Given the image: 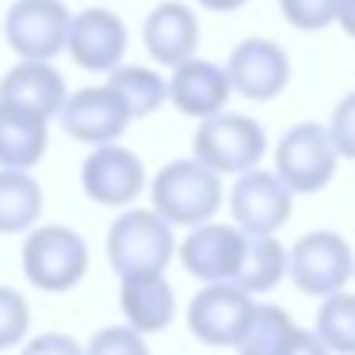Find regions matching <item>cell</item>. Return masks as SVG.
<instances>
[{"mask_svg": "<svg viewBox=\"0 0 355 355\" xmlns=\"http://www.w3.org/2000/svg\"><path fill=\"white\" fill-rule=\"evenodd\" d=\"M85 355H149L146 336L134 332L130 324H107L88 340Z\"/></svg>", "mask_w": 355, "mask_h": 355, "instance_id": "4316f807", "label": "cell"}, {"mask_svg": "<svg viewBox=\"0 0 355 355\" xmlns=\"http://www.w3.org/2000/svg\"><path fill=\"white\" fill-rule=\"evenodd\" d=\"M283 355H329V352H324V344L313 336V332H302L298 329L291 336V344L283 347Z\"/></svg>", "mask_w": 355, "mask_h": 355, "instance_id": "f546056e", "label": "cell"}, {"mask_svg": "<svg viewBox=\"0 0 355 355\" xmlns=\"http://www.w3.org/2000/svg\"><path fill=\"white\" fill-rule=\"evenodd\" d=\"M230 210L245 237H275L291 222V191L279 184L275 172L252 168L237 176L230 191Z\"/></svg>", "mask_w": 355, "mask_h": 355, "instance_id": "9c48e42d", "label": "cell"}, {"mask_svg": "<svg viewBox=\"0 0 355 355\" xmlns=\"http://www.w3.org/2000/svg\"><path fill=\"white\" fill-rule=\"evenodd\" d=\"M245 256V233L237 225H195L180 245V263L187 275L202 279V283H233Z\"/></svg>", "mask_w": 355, "mask_h": 355, "instance_id": "5bb4252c", "label": "cell"}, {"mask_svg": "<svg viewBox=\"0 0 355 355\" xmlns=\"http://www.w3.org/2000/svg\"><path fill=\"white\" fill-rule=\"evenodd\" d=\"M199 4L210 12H237V8H245L248 0H199Z\"/></svg>", "mask_w": 355, "mask_h": 355, "instance_id": "1f68e13d", "label": "cell"}, {"mask_svg": "<svg viewBox=\"0 0 355 355\" xmlns=\"http://www.w3.org/2000/svg\"><path fill=\"white\" fill-rule=\"evenodd\" d=\"M119 306L134 332H161L176 317V294L164 275H130L119 286Z\"/></svg>", "mask_w": 355, "mask_h": 355, "instance_id": "d6986e66", "label": "cell"}, {"mask_svg": "<svg viewBox=\"0 0 355 355\" xmlns=\"http://www.w3.org/2000/svg\"><path fill=\"white\" fill-rule=\"evenodd\" d=\"M233 88H230V77H225L222 65L207 62V58H187L172 69L168 77V100L176 103L180 115L187 119H214L225 111Z\"/></svg>", "mask_w": 355, "mask_h": 355, "instance_id": "9a60e30c", "label": "cell"}, {"mask_svg": "<svg viewBox=\"0 0 355 355\" xmlns=\"http://www.w3.org/2000/svg\"><path fill=\"white\" fill-rule=\"evenodd\" d=\"M111 96L123 103L126 119H149L153 111H161V103L168 100V80L161 73L146 69V65H119L107 80Z\"/></svg>", "mask_w": 355, "mask_h": 355, "instance_id": "ffe728a7", "label": "cell"}, {"mask_svg": "<svg viewBox=\"0 0 355 355\" xmlns=\"http://www.w3.org/2000/svg\"><path fill=\"white\" fill-rule=\"evenodd\" d=\"M80 187L100 207H130L146 187V164L126 146H100L80 164Z\"/></svg>", "mask_w": 355, "mask_h": 355, "instance_id": "7c38bea8", "label": "cell"}, {"mask_svg": "<svg viewBox=\"0 0 355 355\" xmlns=\"http://www.w3.org/2000/svg\"><path fill=\"white\" fill-rule=\"evenodd\" d=\"M352 279H355V268H352Z\"/></svg>", "mask_w": 355, "mask_h": 355, "instance_id": "d6a6232c", "label": "cell"}, {"mask_svg": "<svg viewBox=\"0 0 355 355\" xmlns=\"http://www.w3.org/2000/svg\"><path fill=\"white\" fill-rule=\"evenodd\" d=\"M225 77L237 96L252 103H268L291 80V58L271 39H245L233 46L230 62H225Z\"/></svg>", "mask_w": 355, "mask_h": 355, "instance_id": "8fae6325", "label": "cell"}, {"mask_svg": "<svg viewBox=\"0 0 355 355\" xmlns=\"http://www.w3.org/2000/svg\"><path fill=\"white\" fill-rule=\"evenodd\" d=\"M141 42H146L149 58L157 65L176 69L180 62L195 58V50H199V19H195V12L187 4L164 0L141 24Z\"/></svg>", "mask_w": 355, "mask_h": 355, "instance_id": "2e32d148", "label": "cell"}, {"mask_svg": "<svg viewBox=\"0 0 355 355\" xmlns=\"http://www.w3.org/2000/svg\"><path fill=\"white\" fill-rule=\"evenodd\" d=\"M88 245L69 225H39L24 241V275L42 294H65L85 279Z\"/></svg>", "mask_w": 355, "mask_h": 355, "instance_id": "277c9868", "label": "cell"}, {"mask_svg": "<svg viewBox=\"0 0 355 355\" xmlns=\"http://www.w3.org/2000/svg\"><path fill=\"white\" fill-rule=\"evenodd\" d=\"M172 252H176V237L164 218L153 210H123L107 230V263L119 279L130 275H164Z\"/></svg>", "mask_w": 355, "mask_h": 355, "instance_id": "6da1fadb", "label": "cell"}, {"mask_svg": "<svg viewBox=\"0 0 355 355\" xmlns=\"http://www.w3.org/2000/svg\"><path fill=\"white\" fill-rule=\"evenodd\" d=\"M191 149V161H199L214 176H245V172L260 168L263 153H268V134L256 119L222 111V115L199 123Z\"/></svg>", "mask_w": 355, "mask_h": 355, "instance_id": "3957f363", "label": "cell"}, {"mask_svg": "<svg viewBox=\"0 0 355 355\" xmlns=\"http://www.w3.org/2000/svg\"><path fill=\"white\" fill-rule=\"evenodd\" d=\"M27 324H31V306L19 291L12 286H0V352L16 347L27 336Z\"/></svg>", "mask_w": 355, "mask_h": 355, "instance_id": "d4e9b609", "label": "cell"}, {"mask_svg": "<svg viewBox=\"0 0 355 355\" xmlns=\"http://www.w3.org/2000/svg\"><path fill=\"white\" fill-rule=\"evenodd\" d=\"M69 8L62 0H16L4 12V39L19 54V62H50L65 54Z\"/></svg>", "mask_w": 355, "mask_h": 355, "instance_id": "52a82bcc", "label": "cell"}, {"mask_svg": "<svg viewBox=\"0 0 355 355\" xmlns=\"http://www.w3.org/2000/svg\"><path fill=\"white\" fill-rule=\"evenodd\" d=\"M58 119H62V130L69 134L73 141H85V146H92V149L115 146V141L123 138V130L130 126L123 103L111 96L107 85L77 88L73 96H65Z\"/></svg>", "mask_w": 355, "mask_h": 355, "instance_id": "4fadbf2b", "label": "cell"}, {"mask_svg": "<svg viewBox=\"0 0 355 355\" xmlns=\"http://www.w3.org/2000/svg\"><path fill=\"white\" fill-rule=\"evenodd\" d=\"M24 355H85V347L65 332H42L24 347Z\"/></svg>", "mask_w": 355, "mask_h": 355, "instance_id": "f1b7e54d", "label": "cell"}, {"mask_svg": "<svg viewBox=\"0 0 355 355\" xmlns=\"http://www.w3.org/2000/svg\"><path fill=\"white\" fill-rule=\"evenodd\" d=\"M298 332V324L291 321L283 306H268V302H256L252 317H248L245 332L237 340L241 355H283V347L291 344V336Z\"/></svg>", "mask_w": 355, "mask_h": 355, "instance_id": "603a6c76", "label": "cell"}, {"mask_svg": "<svg viewBox=\"0 0 355 355\" xmlns=\"http://www.w3.org/2000/svg\"><path fill=\"white\" fill-rule=\"evenodd\" d=\"M355 268L352 245L332 230H313L302 233L294 248L286 252V271H291L294 286L313 298H332L347 286Z\"/></svg>", "mask_w": 355, "mask_h": 355, "instance_id": "8992f818", "label": "cell"}, {"mask_svg": "<svg viewBox=\"0 0 355 355\" xmlns=\"http://www.w3.org/2000/svg\"><path fill=\"white\" fill-rule=\"evenodd\" d=\"M153 214L168 225H207L222 207V176L202 168L199 161H172L153 176Z\"/></svg>", "mask_w": 355, "mask_h": 355, "instance_id": "7a4b0ae2", "label": "cell"}, {"mask_svg": "<svg viewBox=\"0 0 355 355\" xmlns=\"http://www.w3.org/2000/svg\"><path fill=\"white\" fill-rule=\"evenodd\" d=\"M42 214V184L31 172L0 168V233H31Z\"/></svg>", "mask_w": 355, "mask_h": 355, "instance_id": "44dd1931", "label": "cell"}, {"mask_svg": "<svg viewBox=\"0 0 355 355\" xmlns=\"http://www.w3.org/2000/svg\"><path fill=\"white\" fill-rule=\"evenodd\" d=\"M336 4L340 0H279L286 24L298 31H324L329 24H336Z\"/></svg>", "mask_w": 355, "mask_h": 355, "instance_id": "484cf974", "label": "cell"}, {"mask_svg": "<svg viewBox=\"0 0 355 355\" xmlns=\"http://www.w3.org/2000/svg\"><path fill=\"white\" fill-rule=\"evenodd\" d=\"M317 340L329 355H355V294H332L321 298L317 309Z\"/></svg>", "mask_w": 355, "mask_h": 355, "instance_id": "cb8c5ba5", "label": "cell"}, {"mask_svg": "<svg viewBox=\"0 0 355 355\" xmlns=\"http://www.w3.org/2000/svg\"><path fill=\"white\" fill-rule=\"evenodd\" d=\"M336 149L321 123H298L275 146V176L291 195L324 191L336 176Z\"/></svg>", "mask_w": 355, "mask_h": 355, "instance_id": "5b68a950", "label": "cell"}, {"mask_svg": "<svg viewBox=\"0 0 355 355\" xmlns=\"http://www.w3.org/2000/svg\"><path fill=\"white\" fill-rule=\"evenodd\" d=\"M126 24L107 8H85L69 19L65 54L85 73H115L126 54Z\"/></svg>", "mask_w": 355, "mask_h": 355, "instance_id": "30bf717a", "label": "cell"}, {"mask_svg": "<svg viewBox=\"0 0 355 355\" xmlns=\"http://www.w3.org/2000/svg\"><path fill=\"white\" fill-rule=\"evenodd\" d=\"M336 24L344 27V35L355 39V0H340L336 4Z\"/></svg>", "mask_w": 355, "mask_h": 355, "instance_id": "4dcf8cb0", "label": "cell"}, {"mask_svg": "<svg viewBox=\"0 0 355 355\" xmlns=\"http://www.w3.org/2000/svg\"><path fill=\"white\" fill-rule=\"evenodd\" d=\"M50 126L46 119L24 107L0 103V168L4 172H31L46 157Z\"/></svg>", "mask_w": 355, "mask_h": 355, "instance_id": "ac0fdd59", "label": "cell"}, {"mask_svg": "<svg viewBox=\"0 0 355 355\" xmlns=\"http://www.w3.org/2000/svg\"><path fill=\"white\" fill-rule=\"evenodd\" d=\"M65 96H69V88L50 62H19L0 77V103L24 107L46 123L62 111Z\"/></svg>", "mask_w": 355, "mask_h": 355, "instance_id": "e0dca14e", "label": "cell"}, {"mask_svg": "<svg viewBox=\"0 0 355 355\" xmlns=\"http://www.w3.org/2000/svg\"><path fill=\"white\" fill-rule=\"evenodd\" d=\"M252 306V294H245L237 283H210L187 306V329L207 347H237Z\"/></svg>", "mask_w": 355, "mask_h": 355, "instance_id": "ba28073f", "label": "cell"}, {"mask_svg": "<svg viewBox=\"0 0 355 355\" xmlns=\"http://www.w3.org/2000/svg\"><path fill=\"white\" fill-rule=\"evenodd\" d=\"M324 130H329V141H332V149H336V157L355 161V92H347L344 100L336 103V111H332Z\"/></svg>", "mask_w": 355, "mask_h": 355, "instance_id": "83f0119b", "label": "cell"}, {"mask_svg": "<svg viewBox=\"0 0 355 355\" xmlns=\"http://www.w3.org/2000/svg\"><path fill=\"white\" fill-rule=\"evenodd\" d=\"M286 275V248L279 245V237H245V256L233 283L245 294H263L275 291Z\"/></svg>", "mask_w": 355, "mask_h": 355, "instance_id": "7402d4cb", "label": "cell"}]
</instances>
